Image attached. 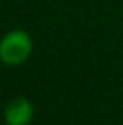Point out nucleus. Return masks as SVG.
Here are the masks:
<instances>
[{"label":"nucleus","instance_id":"obj_1","mask_svg":"<svg viewBox=\"0 0 123 125\" xmlns=\"http://www.w3.org/2000/svg\"><path fill=\"white\" fill-rule=\"evenodd\" d=\"M33 53V40L22 29H13L0 40V60L6 65H22Z\"/></svg>","mask_w":123,"mask_h":125},{"label":"nucleus","instance_id":"obj_2","mask_svg":"<svg viewBox=\"0 0 123 125\" xmlns=\"http://www.w3.org/2000/svg\"><path fill=\"white\" fill-rule=\"evenodd\" d=\"M33 114H35L33 103L27 98L18 96L7 103L6 111H4V120H6V125H29Z\"/></svg>","mask_w":123,"mask_h":125}]
</instances>
